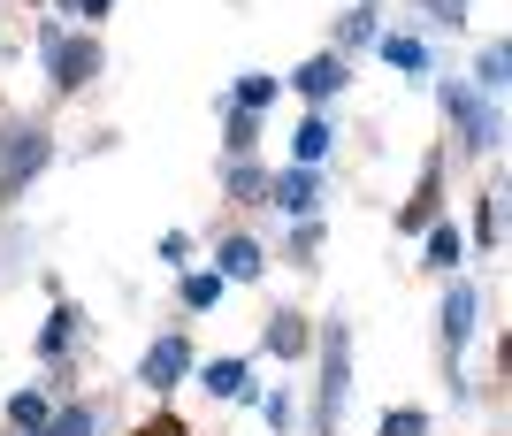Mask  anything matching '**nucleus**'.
I'll use <instances>...</instances> for the list:
<instances>
[{"mask_svg": "<svg viewBox=\"0 0 512 436\" xmlns=\"http://www.w3.org/2000/svg\"><path fill=\"white\" fill-rule=\"evenodd\" d=\"M207 268L222 276V284H260V276H268V245H260L253 230H222Z\"/></svg>", "mask_w": 512, "mask_h": 436, "instance_id": "nucleus-12", "label": "nucleus"}, {"mask_svg": "<svg viewBox=\"0 0 512 436\" xmlns=\"http://www.w3.org/2000/svg\"><path fill=\"white\" fill-rule=\"evenodd\" d=\"M321 238H329V222H321V215H299L276 261H283V268H299V276H314V268H321Z\"/></svg>", "mask_w": 512, "mask_h": 436, "instance_id": "nucleus-21", "label": "nucleus"}, {"mask_svg": "<svg viewBox=\"0 0 512 436\" xmlns=\"http://www.w3.org/2000/svg\"><path fill=\"white\" fill-rule=\"evenodd\" d=\"M421 245H428V253H421V268H428V276H459V268H467V253H474V245H467V230H459L451 215H436V222H428V230H421Z\"/></svg>", "mask_w": 512, "mask_h": 436, "instance_id": "nucleus-14", "label": "nucleus"}, {"mask_svg": "<svg viewBox=\"0 0 512 436\" xmlns=\"http://www.w3.org/2000/svg\"><path fill=\"white\" fill-rule=\"evenodd\" d=\"M321 199H329V169H306V161H283L268 176V215L299 222V215H321Z\"/></svg>", "mask_w": 512, "mask_h": 436, "instance_id": "nucleus-7", "label": "nucleus"}, {"mask_svg": "<svg viewBox=\"0 0 512 436\" xmlns=\"http://www.w3.org/2000/svg\"><path fill=\"white\" fill-rule=\"evenodd\" d=\"M436 421H428V406H383L375 414V436H428Z\"/></svg>", "mask_w": 512, "mask_h": 436, "instance_id": "nucleus-28", "label": "nucleus"}, {"mask_svg": "<svg viewBox=\"0 0 512 436\" xmlns=\"http://www.w3.org/2000/svg\"><path fill=\"white\" fill-rule=\"evenodd\" d=\"M344 85H352V62H344V54H329V46H321L314 62H299L291 77H283V92H299L306 108H337Z\"/></svg>", "mask_w": 512, "mask_h": 436, "instance_id": "nucleus-9", "label": "nucleus"}, {"mask_svg": "<svg viewBox=\"0 0 512 436\" xmlns=\"http://www.w3.org/2000/svg\"><path fill=\"white\" fill-rule=\"evenodd\" d=\"M329 153H337V115H329V108H306V123L291 131V161L329 169Z\"/></svg>", "mask_w": 512, "mask_h": 436, "instance_id": "nucleus-19", "label": "nucleus"}, {"mask_svg": "<svg viewBox=\"0 0 512 436\" xmlns=\"http://www.w3.org/2000/svg\"><path fill=\"white\" fill-rule=\"evenodd\" d=\"M46 414H54V391H46V383H16V391L0 398V429L8 436H39Z\"/></svg>", "mask_w": 512, "mask_h": 436, "instance_id": "nucleus-15", "label": "nucleus"}, {"mask_svg": "<svg viewBox=\"0 0 512 436\" xmlns=\"http://www.w3.org/2000/svg\"><path fill=\"white\" fill-rule=\"evenodd\" d=\"M467 85H474V92H490V100L512 85V46H505V39H490V46H482V62H474V77H467Z\"/></svg>", "mask_w": 512, "mask_h": 436, "instance_id": "nucleus-26", "label": "nucleus"}, {"mask_svg": "<svg viewBox=\"0 0 512 436\" xmlns=\"http://www.w3.org/2000/svg\"><path fill=\"white\" fill-rule=\"evenodd\" d=\"M467 8H474V0H413V16H421V31H436V39H451V31H467Z\"/></svg>", "mask_w": 512, "mask_h": 436, "instance_id": "nucleus-27", "label": "nucleus"}, {"mask_svg": "<svg viewBox=\"0 0 512 436\" xmlns=\"http://www.w3.org/2000/svg\"><path fill=\"white\" fill-rule=\"evenodd\" d=\"M474 337H482V291L467 276H444V299H436V352H444V368L467 360Z\"/></svg>", "mask_w": 512, "mask_h": 436, "instance_id": "nucleus-6", "label": "nucleus"}, {"mask_svg": "<svg viewBox=\"0 0 512 436\" xmlns=\"http://www.w3.org/2000/svg\"><path fill=\"white\" fill-rule=\"evenodd\" d=\"M444 169H451V153L436 146L421 161V184H413V199H398V238H421L428 222L444 215Z\"/></svg>", "mask_w": 512, "mask_h": 436, "instance_id": "nucleus-10", "label": "nucleus"}, {"mask_svg": "<svg viewBox=\"0 0 512 436\" xmlns=\"http://www.w3.org/2000/svg\"><path fill=\"white\" fill-rule=\"evenodd\" d=\"M153 261L169 268V276H184V268L199 261V238H192V230H161V245H153Z\"/></svg>", "mask_w": 512, "mask_h": 436, "instance_id": "nucleus-29", "label": "nucleus"}, {"mask_svg": "<svg viewBox=\"0 0 512 436\" xmlns=\"http://www.w3.org/2000/svg\"><path fill=\"white\" fill-rule=\"evenodd\" d=\"M39 436H107V398H54Z\"/></svg>", "mask_w": 512, "mask_h": 436, "instance_id": "nucleus-18", "label": "nucleus"}, {"mask_svg": "<svg viewBox=\"0 0 512 436\" xmlns=\"http://www.w3.org/2000/svg\"><path fill=\"white\" fill-rule=\"evenodd\" d=\"M0 62H8V39H0Z\"/></svg>", "mask_w": 512, "mask_h": 436, "instance_id": "nucleus-34", "label": "nucleus"}, {"mask_svg": "<svg viewBox=\"0 0 512 436\" xmlns=\"http://www.w3.org/2000/svg\"><path fill=\"white\" fill-rule=\"evenodd\" d=\"M428 85H436V108H444V123H451L444 153H459V161H490V153L505 146V108H497L490 92H474L467 77H428Z\"/></svg>", "mask_w": 512, "mask_h": 436, "instance_id": "nucleus-3", "label": "nucleus"}, {"mask_svg": "<svg viewBox=\"0 0 512 436\" xmlns=\"http://www.w3.org/2000/svg\"><path fill=\"white\" fill-rule=\"evenodd\" d=\"M54 16L77 23V31H100V23L115 16V0H54Z\"/></svg>", "mask_w": 512, "mask_h": 436, "instance_id": "nucleus-30", "label": "nucleus"}, {"mask_svg": "<svg viewBox=\"0 0 512 436\" xmlns=\"http://www.w3.org/2000/svg\"><path fill=\"white\" fill-rule=\"evenodd\" d=\"M62 31H69V23H62V16H39V23H31V46H39V54H46V46L62 39Z\"/></svg>", "mask_w": 512, "mask_h": 436, "instance_id": "nucleus-32", "label": "nucleus"}, {"mask_svg": "<svg viewBox=\"0 0 512 436\" xmlns=\"http://www.w3.org/2000/svg\"><path fill=\"white\" fill-rule=\"evenodd\" d=\"M222 100H230V108H253V115H268L283 100V77L276 69H245V77H237L230 92H222Z\"/></svg>", "mask_w": 512, "mask_h": 436, "instance_id": "nucleus-24", "label": "nucleus"}, {"mask_svg": "<svg viewBox=\"0 0 512 436\" xmlns=\"http://www.w3.org/2000/svg\"><path fill=\"white\" fill-rule=\"evenodd\" d=\"M23 8H46V0H23Z\"/></svg>", "mask_w": 512, "mask_h": 436, "instance_id": "nucleus-33", "label": "nucleus"}, {"mask_svg": "<svg viewBox=\"0 0 512 436\" xmlns=\"http://www.w3.org/2000/svg\"><path fill=\"white\" fill-rule=\"evenodd\" d=\"M375 54H383L406 85H428L436 77V62H428V46H421V31H375Z\"/></svg>", "mask_w": 512, "mask_h": 436, "instance_id": "nucleus-17", "label": "nucleus"}, {"mask_svg": "<svg viewBox=\"0 0 512 436\" xmlns=\"http://www.w3.org/2000/svg\"><path fill=\"white\" fill-rule=\"evenodd\" d=\"M375 31H383V0H352V8H337V23H329V54H360V46H375Z\"/></svg>", "mask_w": 512, "mask_h": 436, "instance_id": "nucleus-13", "label": "nucleus"}, {"mask_svg": "<svg viewBox=\"0 0 512 436\" xmlns=\"http://www.w3.org/2000/svg\"><path fill=\"white\" fill-rule=\"evenodd\" d=\"M130 436H192V421L161 406V414H146V421H138V429H130Z\"/></svg>", "mask_w": 512, "mask_h": 436, "instance_id": "nucleus-31", "label": "nucleus"}, {"mask_svg": "<svg viewBox=\"0 0 512 436\" xmlns=\"http://www.w3.org/2000/svg\"><path fill=\"white\" fill-rule=\"evenodd\" d=\"M39 62H46V92H54V100H77L85 85H100L107 46H100V31H77V23H69V31L46 46Z\"/></svg>", "mask_w": 512, "mask_h": 436, "instance_id": "nucleus-4", "label": "nucleus"}, {"mask_svg": "<svg viewBox=\"0 0 512 436\" xmlns=\"http://www.w3.org/2000/svg\"><path fill=\"white\" fill-rule=\"evenodd\" d=\"M260 352L283 360V368H299L306 352H314V314H306V306H268V314H260Z\"/></svg>", "mask_w": 512, "mask_h": 436, "instance_id": "nucleus-8", "label": "nucleus"}, {"mask_svg": "<svg viewBox=\"0 0 512 436\" xmlns=\"http://www.w3.org/2000/svg\"><path fill=\"white\" fill-rule=\"evenodd\" d=\"M214 115H222V161H245V153H260V131H268V115L230 108V100H214Z\"/></svg>", "mask_w": 512, "mask_h": 436, "instance_id": "nucleus-20", "label": "nucleus"}, {"mask_svg": "<svg viewBox=\"0 0 512 436\" xmlns=\"http://www.w3.org/2000/svg\"><path fill=\"white\" fill-rule=\"evenodd\" d=\"M54 153H62L54 115H0V215L31 199V184L54 169Z\"/></svg>", "mask_w": 512, "mask_h": 436, "instance_id": "nucleus-2", "label": "nucleus"}, {"mask_svg": "<svg viewBox=\"0 0 512 436\" xmlns=\"http://www.w3.org/2000/svg\"><path fill=\"white\" fill-rule=\"evenodd\" d=\"M230 299V284H222V276H214V268H184V276H176V306H184V314H214V306Z\"/></svg>", "mask_w": 512, "mask_h": 436, "instance_id": "nucleus-22", "label": "nucleus"}, {"mask_svg": "<svg viewBox=\"0 0 512 436\" xmlns=\"http://www.w3.org/2000/svg\"><path fill=\"white\" fill-rule=\"evenodd\" d=\"M192 383H199L207 398H230V406H253V398H260L253 360H245V352H214V360H199V368H192Z\"/></svg>", "mask_w": 512, "mask_h": 436, "instance_id": "nucleus-11", "label": "nucleus"}, {"mask_svg": "<svg viewBox=\"0 0 512 436\" xmlns=\"http://www.w3.org/2000/svg\"><path fill=\"white\" fill-rule=\"evenodd\" d=\"M268 161H253V153H245V161H222V199H230V207H245V215H260V207H268Z\"/></svg>", "mask_w": 512, "mask_h": 436, "instance_id": "nucleus-16", "label": "nucleus"}, {"mask_svg": "<svg viewBox=\"0 0 512 436\" xmlns=\"http://www.w3.org/2000/svg\"><path fill=\"white\" fill-rule=\"evenodd\" d=\"M474 253H497L505 245V184H482V199H474Z\"/></svg>", "mask_w": 512, "mask_h": 436, "instance_id": "nucleus-23", "label": "nucleus"}, {"mask_svg": "<svg viewBox=\"0 0 512 436\" xmlns=\"http://www.w3.org/2000/svg\"><path fill=\"white\" fill-rule=\"evenodd\" d=\"M253 406H260V421H268V436H299V391H291V383L260 391Z\"/></svg>", "mask_w": 512, "mask_h": 436, "instance_id": "nucleus-25", "label": "nucleus"}, {"mask_svg": "<svg viewBox=\"0 0 512 436\" xmlns=\"http://www.w3.org/2000/svg\"><path fill=\"white\" fill-rule=\"evenodd\" d=\"M306 360H314V421H306V436H344V406H352V322L321 314Z\"/></svg>", "mask_w": 512, "mask_h": 436, "instance_id": "nucleus-1", "label": "nucleus"}, {"mask_svg": "<svg viewBox=\"0 0 512 436\" xmlns=\"http://www.w3.org/2000/svg\"><path fill=\"white\" fill-rule=\"evenodd\" d=\"M192 368H199V345H192V329H161L146 352H138V368H130V383L146 398H169V391H184L192 383Z\"/></svg>", "mask_w": 512, "mask_h": 436, "instance_id": "nucleus-5", "label": "nucleus"}]
</instances>
